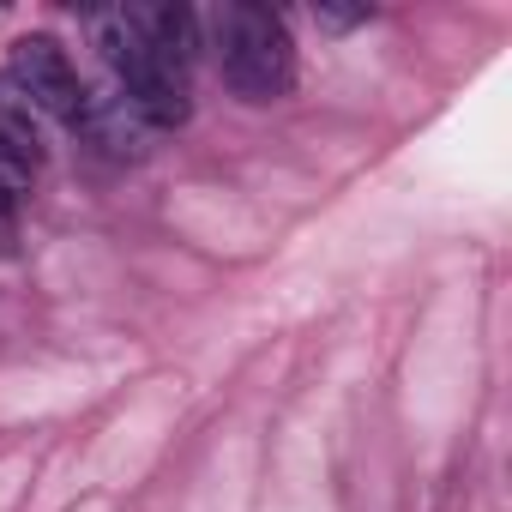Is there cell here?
Returning <instances> with one entry per match:
<instances>
[{"instance_id": "obj_7", "label": "cell", "mask_w": 512, "mask_h": 512, "mask_svg": "<svg viewBox=\"0 0 512 512\" xmlns=\"http://www.w3.org/2000/svg\"><path fill=\"white\" fill-rule=\"evenodd\" d=\"M31 175H37V169H31L7 139H0V217H13V205H19V193L31 187Z\"/></svg>"}, {"instance_id": "obj_8", "label": "cell", "mask_w": 512, "mask_h": 512, "mask_svg": "<svg viewBox=\"0 0 512 512\" xmlns=\"http://www.w3.org/2000/svg\"><path fill=\"white\" fill-rule=\"evenodd\" d=\"M314 19H320V25H338V31H344V25H362L368 13H362V7H314Z\"/></svg>"}, {"instance_id": "obj_1", "label": "cell", "mask_w": 512, "mask_h": 512, "mask_svg": "<svg viewBox=\"0 0 512 512\" xmlns=\"http://www.w3.org/2000/svg\"><path fill=\"white\" fill-rule=\"evenodd\" d=\"M211 37H217V67H223V85L247 103H272L296 85V49H290V31L272 7H253V0H235V7H217L211 19Z\"/></svg>"}, {"instance_id": "obj_3", "label": "cell", "mask_w": 512, "mask_h": 512, "mask_svg": "<svg viewBox=\"0 0 512 512\" xmlns=\"http://www.w3.org/2000/svg\"><path fill=\"white\" fill-rule=\"evenodd\" d=\"M7 79L19 85V97L37 109V115H55V121H73L79 115V73L67 61V49L55 37H19L13 55H7Z\"/></svg>"}, {"instance_id": "obj_5", "label": "cell", "mask_w": 512, "mask_h": 512, "mask_svg": "<svg viewBox=\"0 0 512 512\" xmlns=\"http://www.w3.org/2000/svg\"><path fill=\"white\" fill-rule=\"evenodd\" d=\"M133 13V25H139V37L169 61V67H193V55H199V25H193V13L187 7H127Z\"/></svg>"}, {"instance_id": "obj_6", "label": "cell", "mask_w": 512, "mask_h": 512, "mask_svg": "<svg viewBox=\"0 0 512 512\" xmlns=\"http://www.w3.org/2000/svg\"><path fill=\"white\" fill-rule=\"evenodd\" d=\"M0 139H7L31 169L43 163V115L19 97V85H13L7 73H0Z\"/></svg>"}, {"instance_id": "obj_2", "label": "cell", "mask_w": 512, "mask_h": 512, "mask_svg": "<svg viewBox=\"0 0 512 512\" xmlns=\"http://www.w3.org/2000/svg\"><path fill=\"white\" fill-rule=\"evenodd\" d=\"M85 25H91V43H97L103 67L115 73V91L139 109V121H145V127H181L187 109H193V103H187V73L169 67V61L139 37L133 13H127V7H121V13H91Z\"/></svg>"}, {"instance_id": "obj_4", "label": "cell", "mask_w": 512, "mask_h": 512, "mask_svg": "<svg viewBox=\"0 0 512 512\" xmlns=\"http://www.w3.org/2000/svg\"><path fill=\"white\" fill-rule=\"evenodd\" d=\"M73 127L91 139V145H103L109 157H139L145 151V121H139V109L109 85V91H85L79 97V115H73Z\"/></svg>"}]
</instances>
